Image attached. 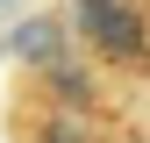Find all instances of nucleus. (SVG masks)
I'll return each mask as SVG.
<instances>
[{
    "label": "nucleus",
    "instance_id": "1",
    "mask_svg": "<svg viewBox=\"0 0 150 143\" xmlns=\"http://www.w3.org/2000/svg\"><path fill=\"white\" fill-rule=\"evenodd\" d=\"M71 29L115 72H150V22L136 0H71Z\"/></svg>",
    "mask_w": 150,
    "mask_h": 143
},
{
    "label": "nucleus",
    "instance_id": "2",
    "mask_svg": "<svg viewBox=\"0 0 150 143\" xmlns=\"http://www.w3.org/2000/svg\"><path fill=\"white\" fill-rule=\"evenodd\" d=\"M64 50H71V22H64V14H29V22L14 29V57H22L29 72L57 64Z\"/></svg>",
    "mask_w": 150,
    "mask_h": 143
},
{
    "label": "nucleus",
    "instance_id": "3",
    "mask_svg": "<svg viewBox=\"0 0 150 143\" xmlns=\"http://www.w3.org/2000/svg\"><path fill=\"white\" fill-rule=\"evenodd\" d=\"M36 79H43V100H50V107H93V100H100L93 64H86V57H71V50H64L57 64H43Z\"/></svg>",
    "mask_w": 150,
    "mask_h": 143
},
{
    "label": "nucleus",
    "instance_id": "4",
    "mask_svg": "<svg viewBox=\"0 0 150 143\" xmlns=\"http://www.w3.org/2000/svg\"><path fill=\"white\" fill-rule=\"evenodd\" d=\"M36 143H100L86 122V107H50L43 122H36Z\"/></svg>",
    "mask_w": 150,
    "mask_h": 143
},
{
    "label": "nucleus",
    "instance_id": "5",
    "mask_svg": "<svg viewBox=\"0 0 150 143\" xmlns=\"http://www.w3.org/2000/svg\"><path fill=\"white\" fill-rule=\"evenodd\" d=\"M0 7H7V0H0Z\"/></svg>",
    "mask_w": 150,
    "mask_h": 143
}]
</instances>
